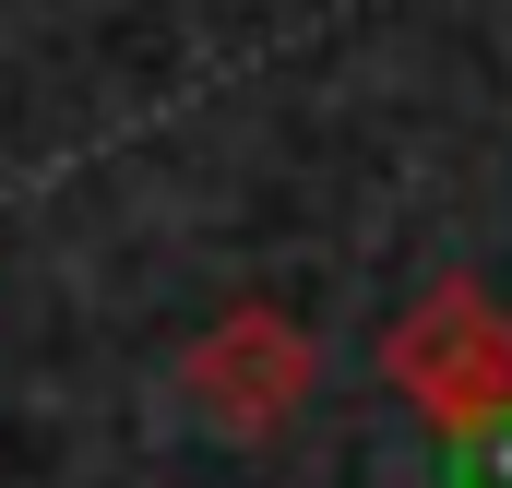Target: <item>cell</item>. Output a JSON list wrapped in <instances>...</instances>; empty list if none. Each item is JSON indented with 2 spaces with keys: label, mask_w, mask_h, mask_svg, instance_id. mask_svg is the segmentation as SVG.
Wrapping results in <instances>:
<instances>
[{
  "label": "cell",
  "mask_w": 512,
  "mask_h": 488,
  "mask_svg": "<svg viewBox=\"0 0 512 488\" xmlns=\"http://www.w3.org/2000/svg\"><path fill=\"white\" fill-rule=\"evenodd\" d=\"M310 334L286 322V310H262V298H239L227 322H203L191 334V358H179V381H191V405L227 429V441H274L298 405H310Z\"/></svg>",
  "instance_id": "7a4b0ae2"
},
{
  "label": "cell",
  "mask_w": 512,
  "mask_h": 488,
  "mask_svg": "<svg viewBox=\"0 0 512 488\" xmlns=\"http://www.w3.org/2000/svg\"><path fill=\"white\" fill-rule=\"evenodd\" d=\"M393 393L405 405H429V429H489L512 417V310L501 298H477V286H429L405 322H393Z\"/></svg>",
  "instance_id": "6da1fadb"
}]
</instances>
